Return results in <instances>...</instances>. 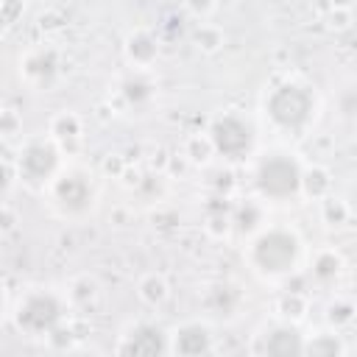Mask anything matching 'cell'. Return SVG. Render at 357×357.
<instances>
[{
  "mask_svg": "<svg viewBox=\"0 0 357 357\" xmlns=\"http://www.w3.org/2000/svg\"><path fill=\"white\" fill-rule=\"evenodd\" d=\"M243 259L248 271L262 282H284L304 268L307 245L293 226L265 223L245 237Z\"/></svg>",
  "mask_w": 357,
  "mask_h": 357,
  "instance_id": "6da1fadb",
  "label": "cell"
},
{
  "mask_svg": "<svg viewBox=\"0 0 357 357\" xmlns=\"http://www.w3.org/2000/svg\"><path fill=\"white\" fill-rule=\"evenodd\" d=\"M318 112L321 100L315 95V86L296 75L273 81L259 100L262 123L279 137H304L315 126Z\"/></svg>",
  "mask_w": 357,
  "mask_h": 357,
  "instance_id": "7a4b0ae2",
  "label": "cell"
},
{
  "mask_svg": "<svg viewBox=\"0 0 357 357\" xmlns=\"http://www.w3.org/2000/svg\"><path fill=\"white\" fill-rule=\"evenodd\" d=\"M42 201L53 218L64 223H84L86 218L95 215L100 204L98 176L86 165L67 159L59 167V173L50 178V184L42 190Z\"/></svg>",
  "mask_w": 357,
  "mask_h": 357,
  "instance_id": "3957f363",
  "label": "cell"
},
{
  "mask_svg": "<svg viewBox=\"0 0 357 357\" xmlns=\"http://www.w3.org/2000/svg\"><path fill=\"white\" fill-rule=\"evenodd\" d=\"M73 312L64 287L33 284L8 307V318L17 332L25 337H53L64 329L67 315Z\"/></svg>",
  "mask_w": 357,
  "mask_h": 357,
  "instance_id": "277c9868",
  "label": "cell"
},
{
  "mask_svg": "<svg viewBox=\"0 0 357 357\" xmlns=\"http://www.w3.org/2000/svg\"><path fill=\"white\" fill-rule=\"evenodd\" d=\"M251 162V184L254 195L265 204H282L296 195H301V159L287 148H271V151H254Z\"/></svg>",
  "mask_w": 357,
  "mask_h": 357,
  "instance_id": "5b68a950",
  "label": "cell"
},
{
  "mask_svg": "<svg viewBox=\"0 0 357 357\" xmlns=\"http://www.w3.org/2000/svg\"><path fill=\"white\" fill-rule=\"evenodd\" d=\"M11 162H14L17 184H22L28 192L42 195V190L50 184V178L59 173V167L67 162V156L53 142V137L47 131H42V134L25 137Z\"/></svg>",
  "mask_w": 357,
  "mask_h": 357,
  "instance_id": "8992f818",
  "label": "cell"
},
{
  "mask_svg": "<svg viewBox=\"0 0 357 357\" xmlns=\"http://www.w3.org/2000/svg\"><path fill=\"white\" fill-rule=\"evenodd\" d=\"M206 137L212 142L215 156L226 162H248L257 151V128L240 112H220L209 123Z\"/></svg>",
  "mask_w": 357,
  "mask_h": 357,
  "instance_id": "52a82bcc",
  "label": "cell"
},
{
  "mask_svg": "<svg viewBox=\"0 0 357 357\" xmlns=\"http://www.w3.org/2000/svg\"><path fill=\"white\" fill-rule=\"evenodd\" d=\"M17 73L20 81L31 89V92H53L61 78H64V56L56 45L39 42L33 47H28L25 53H20L17 61Z\"/></svg>",
  "mask_w": 357,
  "mask_h": 357,
  "instance_id": "ba28073f",
  "label": "cell"
},
{
  "mask_svg": "<svg viewBox=\"0 0 357 357\" xmlns=\"http://www.w3.org/2000/svg\"><path fill=\"white\" fill-rule=\"evenodd\" d=\"M251 354H304V332L298 321L273 315L271 321L259 324L248 343Z\"/></svg>",
  "mask_w": 357,
  "mask_h": 357,
  "instance_id": "9c48e42d",
  "label": "cell"
},
{
  "mask_svg": "<svg viewBox=\"0 0 357 357\" xmlns=\"http://www.w3.org/2000/svg\"><path fill=\"white\" fill-rule=\"evenodd\" d=\"M120 354H167V329L151 318L128 321L114 346Z\"/></svg>",
  "mask_w": 357,
  "mask_h": 357,
  "instance_id": "30bf717a",
  "label": "cell"
},
{
  "mask_svg": "<svg viewBox=\"0 0 357 357\" xmlns=\"http://www.w3.org/2000/svg\"><path fill=\"white\" fill-rule=\"evenodd\" d=\"M215 349V326L209 318H187L167 329V354H209Z\"/></svg>",
  "mask_w": 357,
  "mask_h": 357,
  "instance_id": "8fae6325",
  "label": "cell"
},
{
  "mask_svg": "<svg viewBox=\"0 0 357 357\" xmlns=\"http://www.w3.org/2000/svg\"><path fill=\"white\" fill-rule=\"evenodd\" d=\"M114 92H117V100H120L128 112H145V109L156 100V81H153V73H151V70H134V67H128V70L120 75Z\"/></svg>",
  "mask_w": 357,
  "mask_h": 357,
  "instance_id": "7c38bea8",
  "label": "cell"
},
{
  "mask_svg": "<svg viewBox=\"0 0 357 357\" xmlns=\"http://www.w3.org/2000/svg\"><path fill=\"white\" fill-rule=\"evenodd\" d=\"M123 56L126 64L134 70H151L159 59V39L148 28H134L123 39Z\"/></svg>",
  "mask_w": 357,
  "mask_h": 357,
  "instance_id": "4fadbf2b",
  "label": "cell"
},
{
  "mask_svg": "<svg viewBox=\"0 0 357 357\" xmlns=\"http://www.w3.org/2000/svg\"><path fill=\"white\" fill-rule=\"evenodd\" d=\"M47 134L53 137V142L61 148V153L70 159L78 148H81V142H84V120L75 114V112H59V114H53L50 117V123H47Z\"/></svg>",
  "mask_w": 357,
  "mask_h": 357,
  "instance_id": "5bb4252c",
  "label": "cell"
},
{
  "mask_svg": "<svg viewBox=\"0 0 357 357\" xmlns=\"http://www.w3.org/2000/svg\"><path fill=\"white\" fill-rule=\"evenodd\" d=\"M304 265H307V271H310L312 282H315V284H321V287H329V284H335V282L340 279L343 268H346V262H343L340 251H335V248H329V245H324V248H315L312 254L307 251V259H304Z\"/></svg>",
  "mask_w": 357,
  "mask_h": 357,
  "instance_id": "9a60e30c",
  "label": "cell"
},
{
  "mask_svg": "<svg viewBox=\"0 0 357 357\" xmlns=\"http://www.w3.org/2000/svg\"><path fill=\"white\" fill-rule=\"evenodd\" d=\"M265 223H268V220H265V201H259L257 195L240 201V204L231 209V215H229V226L237 229L243 237L254 234V231H257L259 226H265Z\"/></svg>",
  "mask_w": 357,
  "mask_h": 357,
  "instance_id": "2e32d148",
  "label": "cell"
},
{
  "mask_svg": "<svg viewBox=\"0 0 357 357\" xmlns=\"http://www.w3.org/2000/svg\"><path fill=\"white\" fill-rule=\"evenodd\" d=\"M64 293H67V301L73 310H86L100 298V284L92 273H81L64 284Z\"/></svg>",
  "mask_w": 357,
  "mask_h": 357,
  "instance_id": "e0dca14e",
  "label": "cell"
},
{
  "mask_svg": "<svg viewBox=\"0 0 357 357\" xmlns=\"http://www.w3.org/2000/svg\"><path fill=\"white\" fill-rule=\"evenodd\" d=\"M137 298L148 307V310H159L165 307V301L170 298V284L162 273L151 271V273H142L139 282H137Z\"/></svg>",
  "mask_w": 357,
  "mask_h": 357,
  "instance_id": "ac0fdd59",
  "label": "cell"
},
{
  "mask_svg": "<svg viewBox=\"0 0 357 357\" xmlns=\"http://www.w3.org/2000/svg\"><path fill=\"white\" fill-rule=\"evenodd\" d=\"M343 335L335 329L326 332H315V335H304V354H343L346 346L340 340Z\"/></svg>",
  "mask_w": 357,
  "mask_h": 357,
  "instance_id": "d6986e66",
  "label": "cell"
},
{
  "mask_svg": "<svg viewBox=\"0 0 357 357\" xmlns=\"http://www.w3.org/2000/svg\"><path fill=\"white\" fill-rule=\"evenodd\" d=\"M351 321H354V304H351V298L337 296L326 307V326L335 329V332H343L346 326H351Z\"/></svg>",
  "mask_w": 357,
  "mask_h": 357,
  "instance_id": "ffe728a7",
  "label": "cell"
},
{
  "mask_svg": "<svg viewBox=\"0 0 357 357\" xmlns=\"http://www.w3.org/2000/svg\"><path fill=\"white\" fill-rule=\"evenodd\" d=\"M181 6H184V11H187L192 20L204 22V20H209V17L215 14L218 0H181Z\"/></svg>",
  "mask_w": 357,
  "mask_h": 357,
  "instance_id": "44dd1931",
  "label": "cell"
},
{
  "mask_svg": "<svg viewBox=\"0 0 357 357\" xmlns=\"http://www.w3.org/2000/svg\"><path fill=\"white\" fill-rule=\"evenodd\" d=\"M14 187H17L14 162H11V159H0V204L14 192Z\"/></svg>",
  "mask_w": 357,
  "mask_h": 357,
  "instance_id": "7402d4cb",
  "label": "cell"
},
{
  "mask_svg": "<svg viewBox=\"0 0 357 357\" xmlns=\"http://www.w3.org/2000/svg\"><path fill=\"white\" fill-rule=\"evenodd\" d=\"M6 6H8V0H0V33H6L14 20V11H6Z\"/></svg>",
  "mask_w": 357,
  "mask_h": 357,
  "instance_id": "603a6c76",
  "label": "cell"
},
{
  "mask_svg": "<svg viewBox=\"0 0 357 357\" xmlns=\"http://www.w3.org/2000/svg\"><path fill=\"white\" fill-rule=\"evenodd\" d=\"M6 315H8V296H6V287L0 282V324L6 321Z\"/></svg>",
  "mask_w": 357,
  "mask_h": 357,
  "instance_id": "cb8c5ba5",
  "label": "cell"
}]
</instances>
